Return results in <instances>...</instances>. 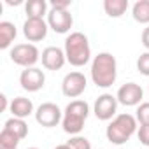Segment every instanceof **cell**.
Here are the masks:
<instances>
[{
  "mask_svg": "<svg viewBox=\"0 0 149 149\" xmlns=\"http://www.w3.org/2000/svg\"><path fill=\"white\" fill-rule=\"evenodd\" d=\"M91 79L97 88H111L118 77V61L111 53H98L91 61Z\"/></svg>",
  "mask_w": 149,
  "mask_h": 149,
  "instance_id": "6da1fadb",
  "label": "cell"
},
{
  "mask_svg": "<svg viewBox=\"0 0 149 149\" xmlns=\"http://www.w3.org/2000/svg\"><path fill=\"white\" fill-rule=\"evenodd\" d=\"M65 56L72 67H84L91 58L90 40L83 32H72L65 39Z\"/></svg>",
  "mask_w": 149,
  "mask_h": 149,
  "instance_id": "7a4b0ae2",
  "label": "cell"
},
{
  "mask_svg": "<svg viewBox=\"0 0 149 149\" xmlns=\"http://www.w3.org/2000/svg\"><path fill=\"white\" fill-rule=\"evenodd\" d=\"M90 116V105L84 100H72L65 111H63V119H61V126L63 132L68 135H79L84 128V123Z\"/></svg>",
  "mask_w": 149,
  "mask_h": 149,
  "instance_id": "3957f363",
  "label": "cell"
},
{
  "mask_svg": "<svg viewBox=\"0 0 149 149\" xmlns=\"http://www.w3.org/2000/svg\"><path fill=\"white\" fill-rule=\"evenodd\" d=\"M137 119L132 114H118L105 128V137L114 146H123L137 132Z\"/></svg>",
  "mask_w": 149,
  "mask_h": 149,
  "instance_id": "277c9868",
  "label": "cell"
},
{
  "mask_svg": "<svg viewBox=\"0 0 149 149\" xmlns=\"http://www.w3.org/2000/svg\"><path fill=\"white\" fill-rule=\"evenodd\" d=\"M11 61L23 67V68H30V67H35V63L40 60V51L37 49L35 44H16L11 53Z\"/></svg>",
  "mask_w": 149,
  "mask_h": 149,
  "instance_id": "5b68a950",
  "label": "cell"
},
{
  "mask_svg": "<svg viewBox=\"0 0 149 149\" xmlns=\"http://www.w3.org/2000/svg\"><path fill=\"white\" fill-rule=\"evenodd\" d=\"M63 119V112L61 109L53 104V102H44L37 107L35 111V121L44 126V128H53V126H58Z\"/></svg>",
  "mask_w": 149,
  "mask_h": 149,
  "instance_id": "8992f818",
  "label": "cell"
},
{
  "mask_svg": "<svg viewBox=\"0 0 149 149\" xmlns=\"http://www.w3.org/2000/svg\"><path fill=\"white\" fill-rule=\"evenodd\" d=\"M88 86V81H86V76L83 72H70L63 77L61 81V93L67 97V98H77L84 93Z\"/></svg>",
  "mask_w": 149,
  "mask_h": 149,
  "instance_id": "52a82bcc",
  "label": "cell"
},
{
  "mask_svg": "<svg viewBox=\"0 0 149 149\" xmlns=\"http://www.w3.org/2000/svg\"><path fill=\"white\" fill-rule=\"evenodd\" d=\"M118 98L111 93H104L95 100L93 105V112L100 121H112L118 114Z\"/></svg>",
  "mask_w": 149,
  "mask_h": 149,
  "instance_id": "ba28073f",
  "label": "cell"
},
{
  "mask_svg": "<svg viewBox=\"0 0 149 149\" xmlns=\"http://www.w3.org/2000/svg\"><path fill=\"white\" fill-rule=\"evenodd\" d=\"M47 25L56 33H68L72 25H74V18H72L68 9H54V7H51L49 13H47Z\"/></svg>",
  "mask_w": 149,
  "mask_h": 149,
  "instance_id": "9c48e42d",
  "label": "cell"
},
{
  "mask_svg": "<svg viewBox=\"0 0 149 149\" xmlns=\"http://www.w3.org/2000/svg\"><path fill=\"white\" fill-rule=\"evenodd\" d=\"M19 84L25 91H30V93H35L39 90L44 88L46 84V76L42 68L39 67H30V68H25L21 70L19 74Z\"/></svg>",
  "mask_w": 149,
  "mask_h": 149,
  "instance_id": "30bf717a",
  "label": "cell"
},
{
  "mask_svg": "<svg viewBox=\"0 0 149 149\" xmlns=\"http://www.w3.org/2000/svg\"><path fill=\"white\" fill-rule=\"evenodd\" d=\"M116 98L119 104L126 105V107H139L142 104V98H144V90L137 84V83H125L118 93H116Z\"/></svg>",
  "mask_w": 149,
  "mask_h": 149,
  "instance_id": "8fae6325",
  "label": "cell"
},
{
  "mask_svg": "<svg viewBox=\"0 0 149 149\" xmlns=\"http://www.w3.org/2000/svg\"><path fill=\"white\" fill-rule=\"evenodd\" d=\"M49 30L47 21L44 19H37V18H26V21L23 23V35L30 40V42H40L46 39Z\"/></svg>",
  "mask_w": 149,
  "mask_h": 149,
  "instance_id": "7c38bea8",
  "label": "cell"
},
{
  "mask_svg": "<svg viewBox=\"0 0 149 149\" xmlns=\"http://www.w3.org/2000/svg\"><path fill=\"white\" fill-rule=\"evenodd\" d=\"M40 60H42L44 68H47V70H60V68H63V65L67 61V56H65V51L61 47H58V46H47L42 51Z\"/></svg>",
  "mask_w": 149,
  "mask_h": 149,
  "instance_id": "4fadbf2b",
  "label": "cell"
},
{
  "mask_svg": "<svg viewBox=\"0 0 149 149\" xmlns=\"http://www.w3.org/2000/svg\"><path fill=\"white\" fill-rule=\"evenodd\" d=\"M9 109H11L13 118H19V119H25V118H28L30 114L35 112L33 111V102L30 98H26V97H16L11 102Z\"/></svg>",
  "mask_w": 149,
  "mask_h": 149,
  "instance_id": "5bb4252c",
  "label": "cell"
},
{
  "mask_svg": "<svg viewBox=\"0 0 149 149\" xmlns=\"http://www.w3.org/2000/svg\"><path fill=\"white\" fill-rule=\"evenodd\" d=\"M18 30L11 21H0V49H7L14 42Z\"/></svg>",
  "mask_w": 149,
  "mask_h": 149,
  "instance_id": "9a60e30c",
  "label": "cell"
},
{
  "mask_svg": "<svg viewBox=\"0 0 149 149\" xmlns=\"http://www.w3.org/2000/svg\"><path fill=\"white\" fill-rule=\"evenodd\" d=\"M25 13H26V18L44 19V16L49 13L47 11V2L46 0H28L25 4Z\"/></svg>",
  "mask_w": 149,
  "mask_h": 149,
  "instance_id": "2e32d148",
  "label": "cell"
},
{
  "mask_svg": "<svg viewBox=\"0 0 149 149\" xmlns=\"http://www.w3.org/2000/svg\"><path fill=\"white\" fill-rule=\"evenodd\" d=\"M128 0H105L104 2V11L109 18H121L128 11Z\"/></svg>",
  "mask_w": 149,
  "mask_h": 149,
  "instance_id": "e0dca14e",
  "label": "cell"
},
{
  "mask_svg": "<svg viewBox=\"0 0 149 149\" xmlns=\"http://www.w3.org/2000/svg\"><path fill=\"white\" fill-rule=\"evenodd\" d=\"M132 16L137 23L149 25V0H137L132 7Z\"/></svg>",
  "mask_w": 149,
  "mask_h": 149,
  "instance_id": "ac0fdd59",
  "label": "cell"
},
{
  "mask_svg": "<svg viewBox=\"0 0 149 149\" xmlns=\"http://www.w3.org/2000/svg\"><path fill=\"white\" fill-rule=\"evenodd\" d=\"M4 130H9L11 133H14L19 140H23L26 135H28V125L25 123V119H19V118H11L6 121L4 125Z\"/></svg>",
  "mask_w": 149,
  "mask_h": 149,
  "instance_id": "d6986e66",
  "label": "cell"
},
{
  "mask_svg": "<svg viewBox=\"0 0 149 149\" xmlns=\"http://www.w3.org/2000/svg\"><path fill=\"white\" fill-rule=\"evenodd\" d=\"M19 142L21 140L14 133H11L9 130L2 128V132H0V149H18Z\"/></svg>",
  "mask_w": 149,
  "mask_h": 149,
  "instance_id": "ffe728a7",
  "label": "cell"
},
{
  "mask_svg": "<svg viewBox=\"0 0 149 149\" xmlns=\"http://www.w3.org/2000/svg\"><path fill=\"white\" fill-rule=\"evenodd\" d=\"M70 146V149H91V144L86 137H81V135H74L68 139L67 142Z\"/></svg>",
  "mask_w": 149,
  "mask_h": 149,
  "instance_id": "44dd1931",
  "label": "cell"
},
{
  "mask_svg": "<svg viewBox=\"0 0 149 149\" xmlns=\"http://www.w3.org/2000/svg\"><path fill=\"white\" fill-rule=\"evenodd\" d=\"M135 119L140 125H149V102H142L135 111Z\"/></svg>",
  "mask_w": 149,
  "mask_h": 149,
  "instance_id": "7402d4cb",
  "label": "cell"
},
{
  "mask_svg": "<svg viewBox=\"0 0 149 149\" xmlns=\"http://www.w3.org/2000/svg\"><path fill=\"white\" fill-rule=\"evenodd\" d=\"M137 70L142 74V76H147L149 77V51L142 53L137 58Z\"/></svg>",
  "mask_w": 149,
  "mask_h": 149,
  "instance_id": "603a6c76",
  "label": "cell"
},
{
  "mask_svg": "<svg viewBox=\"0 0 149 149\" xmlns=\"http://www.w3.org/2000/svg\"><path fill=\"white\" fill-rule=\"evenodd\" d=\"M137 137H139L142 146L149 147V125H140L139 130H137Z\"/></svg>",
  "mask_w": 149,
  "mask_h": 149,
  "instance_id": "cb8c5ba5",
  "label": "cell"
},
{
  "mask_svg": "<svg viewBox=\"0 0 149 149\" xmlns=\"http://www.w3.org/2000/svg\"><path fill=\"white\" fill-rule=\"evenodd\" d=\"M49 6L54 7V9H68L70 7V0H53Z\"/></svg>",
  "mask_w": 149,
  "mask_h": 149,
  "instance_id": "d4e9b609",
  "label": "cell"
},
{
  "mask_svg": "<svg viewBox=\"0 0 149 149\" xmlns=\"http://www.w3.org/2000/svg\"><path fill=\"white\" fill-rule=\"evenodd\" d=\"M140 40H142V46L149 51V25L144 28V32H142V37H140Z\"/></svg>",
  "mask_w": 149,
  "mask_h": 149,
  "instance_id": "484cf974",
  "label": "cell"
},
{
  "mask_svg": "<svg viewBox=\"0 0 149 149\" xmlns=\"http://www.w3.org/2000/svg\"><path fill=\"white\" fill-rule=\"evenodd\" d=\"M0 100H2V112H4V111H7V97L0 95Z\"/></svg>",
  "mask_w": 149,
  "mask_h": 149,
  "instance_id": "4316f807",
  "label": "cell"
},
{
  "mask_svg": "<svg viewBox=\"0 0 149 149\" xmlns=\"http://www.w3.org/2000/svg\"><path fill=\"white\" fill-rule=\"evenodd\" d=\"M54 149H70V146H68V144H60V146H56Z\"/></svg>",
  "mask_w": 149,
  "mask_h": 149,
  "instance_id": "83f0119b",
  "label": "cell"
},
{
  "mask_svg": "<svg viewBox=\"0 0 149 149\" xmlns=\"http://www.w3.org/2000/svg\"><path fill=\"white\" fill-rule=\"evenodd\" d=\"M26 149H39V147H26Z\"/></svg>",
  "mask_w": 149,
  "mask_h": 149,
  "instance_id": "f1b7e54d",
  "label": "cell"
},
{
  "mask_svg": "<svg viewBox=\"0 0 149 149\" xmlns=\"http://www.w3.org/2000/svg\"><path fill=\"white\" fill-rule=\"evenodd\" d=\"M147 93H149V84H147Z\"/></svg>",
  "mask_w": 149,
  "mask_h": 149,
  "instance_id": "f546056e",
  "label": "cell"
}]
</instances>
